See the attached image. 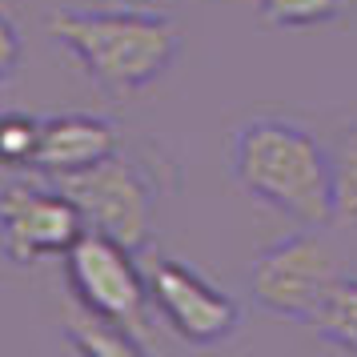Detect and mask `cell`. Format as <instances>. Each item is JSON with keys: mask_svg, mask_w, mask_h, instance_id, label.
I'll return each mask as SVG.
<instances>
[{"mask_svg": "<svg viewBox=\"0 0 357 357\" xmlns=\"http://www.w3.org/2000/svg\"><path fill=\"white\" fill-rule=\"evenodd\" d=\"M20 52H24L20 24L0 8V89L13 81V73H17V65H20Z\"/></svg>", "mask_w": 357, "mask_h": 357, "instance_id": "cell-14", "label": "cell"}, {"mask_svg": "<svg viewBox=\"0 0 357 357\" xmlns=\"http://www.w3.org/2000/svg\"><path fill=\"white\" fill-rule=\"evenodd\" d=\"M45 33L116 100L157 84L185 45V29L165 8H52Z\"/></svg>", "mask_w": 357, "mask_h": 357, "instance_id": "cell-1", "label": "cell"}, {"mask_svg": "<svg viewBox=\"0 0 357 357\" xmlns=\"http://www.w3.org/2000/svg\"><path fill=\"white\" fill-rule=\"evenodd\" d=\"M65 337L77 354H93V357H125V354H149V341L141 333H132L125 325L109 321V317H97L73 301L65 317Z\"/></svg>", "mask_w": 357, "mask_h": 357, "instance_id": "cell-9", "label": "cell"}, {"mask_svg": "<svg viewBox=\"0 0 357 357\" xmlns=\"http://www.w3.org/2000/svg\"><path fill=\"white\" fill-rule=\"evenodd\" d=\"M341 277L345 269L337 245L321 229L301 225V233H289L257 253L249 273V293L265 313L313 325Z\"/></svg>", "mask_w": 357, "mask_h": 357, "instance_id": "cell-3", "label": "cell"}, {"mask_svg": "<svg viewBox=\"0 0 357 357\" xmlns=\"http://www.w3.org/2000/svg\"><path fill=\"white\" fill-rule=\"evenodd\" d=\"M52 181L77 201V209L84 213L89 229H97V233L129 245V249H145L153 241V229H157V185L121 149L113 157L97 161L93 169H84V173L52 177Z\"/></svg>", "mask_w": 357, "mask_h": 357, "instance_id": "cell-4", "label": "cell"}, {"mask_svg": "<svg viewBox=\"0 0 357 357\" xmlns=\"http://www.w3.org/2000/svg\"><path fill=\"white\" fill-rule=\"evenodd\" d=\"M40 132H45V116H29L20 109H4L0 113V169H36V153H40Z\"/></svg>", "mask_w": 357, "mask_h": 357, "instance_id": "cell-11", "label": "cell"}, {"mask_svg": "<svg viewBox=\"0 0 357 357\" xmlns=\"http://www.w3.org/2000/svg\"><path fill=\"white\" fill-rule=\"evenodd\" d=\"M261 17L269 20L273 29H321L345 13V0H261L257 4Z\"/></svg>", "mask_w": 357, "mask_h": 357, "instance_id": "cell-13", "label": "cell"}, {"mask_svg": "<svg viewBox=\"0 0 357 357\" xmlns=\"http://www.w3.org/2000/svg\"><path fill=\"white\" fill-rule=\"evenodd\" d=\"M149 297L161 321L189 345H221L241 329V305L185 261H157L149 269Z\"/></svg>", "mask_w": 357, "mask_h": 357, "instance_id": "cell-7", "label": "cell"}, {"mask_svg": "<svg viewBox=\"0 0 357 357\" xmlns=\"http://www.w3.org/2000/svg\"><path fill=\"white\" fill-rule=\"evenodd\" d=\"M313 325H317L321 337H329L333 345L349 349V354H357V277L345 273L337 285H333L329 301H325L321 313L313 317Z\"/></svg>", "mask_w": 357, "mask_h": 357, "instance_id": "cell-12", "label": "cell"}, {"mask_svg": "<svg viewBox=\"0 0 357 357\" xmlns=\"http://www.w3.org/2000/svg\"><path fill=\"white\" fill-rule=\"evenodd\" d=\"M84 229L77 201L45 173L8 181L0 189V257L13 265L65 257Z\"/></svg>", "mask_w": 357, "mask_h": 357, "instance_id": "cell-6", "label": "cell"}, {"mask_svg": "<svg viewBox=\"0 0 357 357\" xmlns=\"http://www.w3.org/2000/svg\"><path fill=\"white\" fill-rule=\"evenodd\" d=\"M132 253L137 249L105 237L97 229H84L81 241L65 253V281L81 309L145 337L153 297H149V273L137 265Z\"/></svg>", "mask_w": 357, "mask_h": 357, "instance_id": "cell-5", "label": "cell"}, {"mask_svg": "<svg viewBox=\"0 0 357 357\" xmlns=\"http://www.w3.org/2000/svg\"><path fill=\"white\" fill-rule=\"evenodd\" d=\"M233 177L261 205L305 229L333 225V161L329 149L289 116H249L229 141Z\"/></svg>", "mask_w": 357, "mask_h": 357, "instance_id": "cell-2", "label": "cell"}, {"mask_svg": "<svg viewBox=\"0 0 357 357\" xmlns=\"http://www.w3.org/2000/svg\"><path fill=\"white\" fill-rule=\"evenodd\" d=\"M97 4H109V8H169L173 0H97Z\"/></svg>", "mask_w": 357, "mask_h": 357, "instance_id": "cell-15", "label": "cell"}, {"mask_svg": "<svg viewBox=\"0 0 357 357\" xmlns=\"http://www.w3.org/2000/svg\"><path fill=\"white\" fill-rule=\"evenodd\" d=\"M121 149V132L109 116L93 113H56L45 116V132H40V153H36V169L45 177H73L84 173L97 161L113 157Z\"/></svg>", "mask_w": 357, "mask_h": 357, "instance_id": "cell-8", "label": "cell"}, {"mask_svg": "<svg viewBox=\"0 0 357 357\" xmlns=\"http://www.w3.org/2000/svg\"><path fill=\"white\" fill-rule=\"evenodd\" d=\"M333 161V225L357 229V125L329 145Z\"/></svg>", "mask_w": 357, "mask_h": 357, "instance_id": "cell-10", "label": "cell"}]
</instances>
